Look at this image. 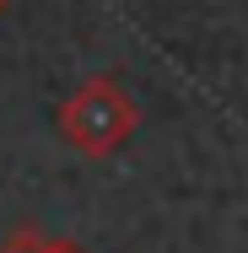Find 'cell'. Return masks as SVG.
Masks as SVG:
<instances>
[{
    "label": "cell",
    "instance_id": "6da1fadb",
    "mask_svg": "<svg viewBox=\"0 0 248 253\" xmlns=\"http://www.w3.org/2000/svg\"><path fill=\"white\" fill-rule=\"evenodd\" d=\"M54 124H59V140H65L70 151L102 162V156L124 151L130 135L141 129V102L130 97L113 76H87L70 97L59 102Z\"/></svg>",
    "mask_w": 248,
    "mask_h": 253
},
{
    "label": "cell",
    "instance_id": "277c9868",
    "mask_svg": "<svg viewBox=\"0 0 248 253\" xmlns=\"http://www.w3.org/2000/svg\"><path fill=\"white\" fill-rule=\"evenodd\" d=\"M5 5H11V0H0V16H5Z\"/></svg>",
    "mask_w": 248,
    "mask_h": 253
},
{
    "label": "cell",
    "instance_id": "7a4b0ae2",
    "mask_svg": "<svg viewBox=\"0 0 248 253\" xmlns=\"http://www.w3.org/2000/svg\"><path fill=\"white\" fill-rule=\"evenodd\" d=\"M0 253H49V237H44L38 226H16V232L0 243Z\"/></svg>",
    "mask_w": 248,
    "mask_h": 253
},
{
    "label": "cell",
    "instance_id": "3957f363",
    "mask_svg": "<svg viewBox=\"0 0 248 253\" xmlns=\"http://www.w3.org/2000/svg\"><path fill=\"white\" fill-rule=\"evenodd\" d=\"M49 253H87L81 243H70V237H49Z\"/></svg>",
    "mask_w": 248,
    "mask_h": 253
}]
</instances>
